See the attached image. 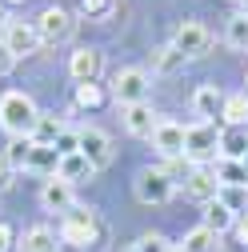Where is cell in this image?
Wrapping results in <instances>:
<instances>
[{"label":"cell","instance_id":"cell-31","mask_svg":"<svg viewBox=\"0 0 248 252\" xmlns=\"http://www.w3.org/2000/svg\"><path fill=\"white\" fill-rule=\"evenodd\" d=\"M136 248H140V252H176V248H172V244H168L160 232H148V236H140V240H136Z\"/></svg>","mask_w":248,"mask_h":252},{"label":"cell","instance_id":"cell-28","mask_svg":"<svg viewBox=\"0 0 248 252\" xmlns=\"http://www.w3.org/2000/svg\"><path fill=\"white\" fill-rule=\"evenodd\" d=\"M32 144H36L32 136H12L8 152H4V156H8V164H12V168H24V164H28V152H32Z\"/></svg>","mask_w":248,"mask_h":252},{"label":"cell","instance_id":"cell-16","mask_svg":"<svg viewBox=\"0 0 248 252\" xmlns=\"http://www.w3.org/2000/svg\"><path fill=\"white\" fill-rule=\"evenodd\" d=\"M220 108H224V96H220V88H216V84H200L192 92V112L196 116L212 120V116H220Z\"/></svg>","mask_w":248,"mask_h":252},{"label":"cell","instance_id":"cell-4","mask_svg":"<svg viewBox=\"0 0 248 252\" xmlns=\"http://www.w3.org/2000/svg\"><path fill=\"white\" fill-rule=\"evenodd\" d=\"M148 88H152V80H148L144 68H120V72L112 76V96H116L120 108H128V104H144Z\"/></svg>","mask_w":248,"mask_h":252},{"label":"cell","instance_id":"cell-33","mask_svg":"<svg viewBox=\"0 0 248 252\" xmlns=\"http://www.w3.org/2000/svg\"><path fill=\"white\" fill-rule=\"evenodd\" d=\"M56 152H60V156H64V152H80V140H76L72 128H64V136L56 140Z\"/></svg>","mask_w":248,"mask_h":252},{"label":"cell","instance_id":"cell-11","mask_svg":"<svg viewBox=\"0 0 248 252\" xmlns=\"http://www.w3.org/2000/svg\"><path fill=\"white\" fill-rule=\"evenodd\" d=\"M152 144H156V152L164 156V160H176V156H184V124L160 120L156 132H152Z\"/></svg>","mask_w":248,"mask_h":252},{"label":"cell","instance_id":"cell-40","mask_svg":"<svg viewBox=\"0 0 248 252\" xmlns=\"http://www.w3.org/2000/svg\"><path fill=\"white\" fill-rule=\"evenodd\" d=\"M240 164H244V168H248V156H244V160H240Z\"/></svg>","mask_w":248,"mask_h":252},{"label":"cell","instance_id":"cell-20","mask_svg":"<svg viewBox=\"0 0 248 252\" xmlns=\"http://www.w3.org/2000/svg\"><path fill=\"white\" fill-rule=\"evenodd\" d=\"M176 252H220V236L200 224V228H192V232H184V240H180Z\"/></svg>","mask_w":248,"mask_h":252},{"label":"cell","instance_id":"cell-2","mask_svg":"<svg viewBox=\"0 0 248 252\" xmlns=\"http://www.w3.org/2000/svg\"><path fill=\"white\" fill-rule=\"evenodd\" d=\"M216 152H220V128H216L212 120H200L192 128H184V160L188 164L204 168Z\"/></svg>","mask_w":248,"mask_h":252},{"label":"cell","instance_id":"cell-37","mask_svg":"<svg viewBox=\"0 0 248 252\" xmlns=\"http://www.w3.org/2000/svg\"><path fill=\"white\" fill-rule=\"evenodd\" d=\"M236 4H240V8H248V0H236Z\"/></svg>","mask_w":248,"mask_h":252},{"label":"cell","instance_id":"cell-30","mask_svg":"<svg viewBox=\"0 0 248 252\" xmlns=\"http://www.w3.org/2000/svg\"><path fill=\"white\" fill-rule=\"evenodd\" d=\"M80 12H84L88 20H104V16L112 12V0H80Z\"/></svg>","mask_w":248,"mask_h":252},{"label":"cell","instance_id":"cell-7","mask_svg":"<svg viewBox=\"0 0 248 252\" xmlns=\"http://www.w3.org/2000/svg\"><path fill=\"white\" fill-rule=\"evenodd\" d=\"M60 236H64V244H76V248H84V244H92L96 240V216H92L88 208H68L64 212V224H60Z\"/></svg>","mask_w":248,"mask_h":252},{"label":"cell","instance_id":"cell-14","mask_svg":"<svg viewBox=\"0 0 248 252\" xmlns=\"http://www.w3.org/2000/svg\"><path fill=\"white\" fill-rule=\"evenodd\" d=\"M156 112H152V104L144 100V104H128L124 108V128H128L132 136H152L156 132Z\"/></svg>","mask_w":248,"mask_h":252},{"label":"cell","instance_id":"cell-17","mask_svg":"<svg viewBox=\"0 0 248 252\" xmlns=\"http://www.w3.org/2000/svg\"><path fill=\"white\" fill-rule=\"evenodd\" d=\"M92 172H96V168H92L80 152H64V156H60V168H56V176H60V180H68L72 188H76L80 180H92Z\"/></svg>","mask_w":248,"mask_h":252},{"label":"cell","instance_id":"cell-39","mask_svg":"<svg viewBox=\"0 0 248 252\" xmlns=\"http://www.w3.org/2000/svg\"><path fill=\"white\" fill-rule=\"evenodd\" d=\"M8 4H24V0H8Z\"/></svg>","mask_w":248,"mask_h":252},{"label":"cell","instance_id":"cell-27","mask_svg":"<svg viewBox=\"0 0 248 252\" xmlns=\"http://www.w3.org/2000/svg\"><path fill=\"white\" fill-rule=\"evenodd\" d=\"M224 40H228V48H248V16L244 12H236L232 20H228V28H224Z\"/></svg>","mask_w":248,"mask_h":252},{"label":"cell","instance_id":"cell-29","mask_svg":"<svg viewBox=\"0 0 248 252\" xmlns=\"http://www.w3.org/2000/svg\"><path fill=\"white\" fill-rule=\"evenodd\" d=\"M76 104H80V108H96V104H104V92H100V84H96V80L76 84Z\"/></svg>","mask_w":248,"mask_h":252},{"label":"cell","instance_id":"cell-10","mask_svg":"<svg viewBox=\"0 0 248 252\" xmlns=\"http://www.w3.org/2000/svg\"><path fill=\"white\" fill-rule=\"evenodd\" d=\"M104 72V52L100 48H76L68 56V76L76 84H88V80H96Z\"/></svg>","mask_w":248,"mask_h":252},{"label":"cell","instance_id":"cell-38","mask_svg":"<svg viewBox=\"0 0 248 252\" xmlns=\"http://www.w3.org/2000/svg\"><path fill=\"white\" fill-rule=\"evenodd\" d=\"M124 252H140V248H136V244H132V248H124Z\"/></svg>","mask_w":248,"mask_h":252},{"label":"cell","instance_id":"cell-9","mask_svg":"<svg viewBox=\"0 0 248 252\" xmlns=\"http://www.w3.org/2000/svg\"><path fill=\"white\" fill-rule=\"evenodd\" d=\"M76 140H80V156H84L92 168H104V164L112 160V140H108V132H100V128H76Z\"/></svg>","mask_w":248,"mask_h":252},{"label":"cell","instance_id":"cell-1","mask_svg":"<svg viewBox=\"0 0 248 252\" xmlns=\"http://www.w3.org/2000/svg\"><path fill=\"white\" fill-rule=\"evenodd\" d=\"M36 120H40V108L32 104L28 92H16L12 88V92L0 96V128H4L8 136H32Z\"/></svg>","mask_w":248,"mask_h":252},{"label":"cell","instance_id":"cell-26","mask_svg":"<svg viewBox=\"0 0 248 252\" xmlns=\"http://www.w3.org/2000/svg\"><path fill=\"white\" fill-rule=\"evenodd\" d=\"M216 200H220V204H228L236 216H244V212H248V188H236V184H220Z\"/></svg>","mask_w":248,"mask_h":252},{"label":"cell","instance_id":"cell-34","mask_svg":"<svg viewBox=\"0 0 248 252\" xmlns=\"http://www.w3.org/2000/svg\"><path fill=\"white\" fill-rule=\"evenodd\" d=\"M12 68H16V56H12V52H8L4 44H0V76H8Z\"/></svg>","mask_w":248,"mask_h":252},{"label":"cell","instance_id":"cell-8","mask_svg":"<svg viewBox=\"0 0 248 252\" xmlns=\"http://www.w3.org/2000/svg\"><path fill=\"white\" fill-rule=\"evenodd\" d=\"M72 12L68 8H44L40 20H36V32H40V44H60V40H68L72 36Z\"/></svg>","mask_w":248,"mask_h":252},{"label":"cell","instance_id":"cell-41","mask_svg":"<svg viewBox=\"0 0 248 252\" xmlns=\"http://www.w3.org/2000/svg\"><path fill=\"white\" fill-rule=\"evenodd\" d=\"M244 16H248V8H244Z\"/></svg>","mask_w":248,"mask_h":252},{"label":"cell","instance_id":"cell-24","mask_svg":"<svg viewBox=\"0 0 248 252\" xmlns=\"http://www.w3.org/2000/svg\"><path fill=\"white\" fill-rule=\"evenodd\" d=\"M60 136H64V120H56V116L40 112V120H36V128H32V140H36V144H56Z\"/></svg>","mask_w":248,"mask_h":252},{"label":"cell","instance_id":"cell-13","mask_svg":"<svg viewBox=\"0 0 248 252\" xmlns=\"http://www.w3.org/2000/svg\"><path fill=\"white\" fill-rule=\"evenodd\" d=\"M216 192H220V180H216V172H208V168H192L188 180H184V196H192L200 204L216 200Z\"/></svg>","mask_w":248,"mask_h":252},{"label":"cell","instance_id":"cell-6","mask_svg":"<svg viewBox=\"0 0 248 252\" xmlns=\"http://www.w3.org/2000/svg\"><path fill=\"white\" fill-rule=\"evenodd\" d=\"M172 48H180L188 60H200L212 48V32H208L204 24H196V20H184L176 32H172Z\"/></svg>","mask_w":248,"mask_h":252},{"label":"cell","instance_id":"cell-36","mask_svg":"<svg viewBox=\"0 0 248 252\" xmlns=\"http://www.w3.org/2000/svg\"><path fill=\"white\" fill-rule=\"evenodd\" d=\"M236 232H240V240L248 244V212H244V216H236Z\"/></svg>","mask_w":248,"mask_h":252},{"label":"cell","instance_id":"cell-18","mask_svg":"<svg viewBox=\"0 0 248 252\" xmlns=\"http://www.w3.org/2000/svg\"><path fill=\"white\" fill-rule=\"evenodd\" d=\"M184 64H188V56L180 48H172V44L152 52V72H160V76H176V72H184Z\"/></svg>","mask_w":248,"mask_h":252},{"label":"cell","instance_id":"cell-21","mask_svg":"<svg viewBox=\"0 0 248 252\" xmlns=\"http://www.w3.org/2000/svg\"><path fill=\"white\" fill-rule=\"evenodd\" d=\"M20 252H56V232L48 224H36L20 236Z\"/></svg>","mask_w":248,"mask_h":252},{"label":"cell","instance_id":"cell-23","mask_svg":"<svg viewBox=\"0 0 248 252\" xmlns=\"http://www.w3.org/2000/svg\"><path fill=\"white\" fill-rule=\"evenodd\" d=\"M228 128H244L248 124V92H236V96H224V108H220Z\"/></svg>","mask_w":248,"mask_h":252},{"label":"cell","instance_id":"cell-3","mask_svg":"<svg viewBox=\"0 0 248 252\" xmlns=\"http://www.w3.org/2000/svg\"><path fill=\"white\" fill-rule=\"evenodd\" d=\"M132 192H136L140 204H164V200H172L176 184H172V176H168L164 168H144V172L132 180Z\"/></svg>","mask_w":248,"mask_h":252},{"label":"cell","instance_id":"cell-5","mask_svg":"<svg viewBox=\"0 0 248 252\" xmlns=\"http://www.w3.org/2000/svg\"><path fill=\"white\" fill-rule=\"evenodd\" d=\"M0 44H4V48L20 60V56L40 52V32H36V24H24V20H4V36H0Z\"/></svg>","mask_w":248,"mask_h":252},{"label":"cell","instance_id":"cell-25","mask_svg":"<svg viewBox=\"0 0 248 252\" xmlns=\"http://www.w3.org/2000/svg\"><path fill=\"white\" fill-rule=\"evenodd\" d=\"M216 180H220V184H236V188H248V168H244L240 160H224V156H220Z\"/></svg>","mask_w":248,"mask_h":252},{"label":"cell","instance_id":"cell-22","mask_svg":"<svg viewBox=\"0 0 248 252\" xmlns=\"http://www.w3.org/2000/svg\"><path fill=\"white\" fill-rule=\"evenodd\" d=\"M220 156L224 160H244L248 156V132L244 128H224L220 132Z\"/></svg>","mask_w":248,"mask_h":252},{"label":"cell","instance_id":"cell-12","mask_svg":"<svg viewBox=\"0 0 248 252\" xmlns=\"http://www.w3.org/2000/svg\"><path fill=\"white\" fill-rule=\"evenodd\" d=\"M40 204H44L48 212H68V208H76L72 184H68V180H60V176L44 180V188H40Z\"/></svg>","mask_w":248,"mask_h":252},{"label":"cell","instance_id":"cell-15","mask_svg":"<svg viewBox=\"0 0 248 252\" xmlns=\"http://www.w3.org/2000/svg\"><path fill=\"white\" fill-rule=\"evenodd\" d=\"M56 168H60V152H56V144H32L24 172H36V176H48V180H52Z\"/></svg>","mask_w":248,"mask_h":252},{"label":"cell","instance_id":"cell-19","mask_svg":"<svg viewBox=\"0 0 248 252\" xmlns=\"http://www.w3.org/2000/svg\"><path fill=\"white\" fill-rule=\"evenodd\" d=\"M204 228H212L216 236L228 232V228H236V212L228 204H220V200H208L204 204Z\"/></svg>","mask_w":248,"mask_h":252},{"label":"cell","instance_id":"cell-35","mask_svg":"<svg viewBox=\"0 0 248 252\" xmlns=\"http://www.w3.org/2000/svg\"><path fill=\"white\" fill-rule=\"evenodd\" d=\"M16 248V236H12V228L8 224H0V252H12Z\"/></svg>","mask_w":248,"mask_h":252},{"label":"cell","instance_id":"cell-32","mask_svg":"<svg viewBox=\"0 0 248 252\" xmlns=\"http://www.w3.org/2000/svg\"><path fill=\"white\" fill-rule=\"evenodd\" d=\"M16 184V168L8 164V156L0 152V192H4V188H12Z\"/></svg>","mask_w":248,"mask_h":252}]
</instances>
